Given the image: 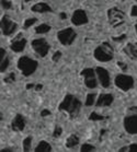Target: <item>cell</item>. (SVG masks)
I'll return each mask as SVG.
<instances>
[{
	"instance_id": "cell-1",
	"label": "cell",
	"mask_w": 137,
	"mask_h": 152,
	"mask_svg": "<svg viewBox=\"0 0 137 152\" xmlns=\"http://www.w3.org/2000/svg\"><path fill=\"white\" fill-rule=\"evenodd\" d=\"M80 106H81V103L80 101H78L75 96H72L70 94H68L67 96L65 97V100L63 101V103L59 105V110L60 111H67L70 115L71 118H75L79 113V110H80Z\"/></svg>"
},
{
	"instance_id": "cell-2",
	"label": "cell",
	"mask_w": 137,
	"mask_h": 152,
	"mask_svg": "<svg viewBox=\"0 0 137 152\" xmlns=\"http://www.w3.org/2000/svg\"><path fill=\"white\" fill-rule=\"evenodd\" d=\"M18 67H19V69L22 71L24 76L27 77L35 71L36 67H38V62L35 60L27 58V57H21L19 59V62H18Z\"/></svg>"
},
{
	"instance_id": "cell-3",
	"label": "cell",
	"mask_w": 137,
	"mask_h": 152,
	"mask_svg": "<svg viewBox=\"0 0 137 152\" xmlns=\"http://www.w3.org/2000/svg\"><path fill=\"white\" fill-rule=\"evenodd\" d=\"M94 57L99 61H110L113 58V52L111 46L108 43H103L102 45L96 47V49L94 50Z\"/></svg>"
},
{
	"instance_id": "cell-4",
	"label": "cell",
	"mask_w": 137,
	"mask_h": 152,
	"mask_svg": "<svg viewBox=\"0 0 137 152\" xmlns=\"http://www.w3.org/2000/svg\"><path fill=\"white\" fill-rule=\"evenodd\" d=\"M32 47L34 48V50L38 53L41 57L46 56L49 49V45L47 44V42L45 41L44 38H40V39H34L32 42Z\"/></svg>"
},
{
	"instance_id": "cell-5",
	"label": "cell",
	"mask_w": 137,
	"mask_h": 152,
	"mask_svg": "<svg viewBox=\"0 0 137 152\" xmlns=\"http://www.w3.org/2000/svg\"><path fill=\"white\" fill-rule=\"evenodd\" d=\"M76 37V33L72 28H66L63 31L58 32V39L64 45H69L71 44Z\"/></svg>"
},
{
	"instance_id": "cell-6",
	"label": "cell",
	"mask_w": 137,
	"mask_h": 152,
	"mask_svg": "<svg viewBox=\"0 0 137 152\" xmlns=\"http://www.w3.org/2000/svg\"><path fill=\"white\" fill-rule=\"evenodd\" d=\"M115 84H116L120 89H122L123 91H127L133 86L134 80H133V78L130 76L120 75V76H117L116 79H115Z\"/></svg>"
},
{
	"instance_id": "cell-7",
	"label": "cell",
	"mask_w": 137,
	"mask_h": 152,
	"mask_svg": "<svg viewBox=\"0 0 137 152\" xmlns=\"http://www.w3.org/2000/svg\"><path fill=\"white\" fill-rule=\"evenodd\" d=\"M1 30H2V33L4 35H11L15 31L17 28V24L14 23L13 21H11L7 15H4L2 19H1Z\"/></svg>"
},
{
	"instance_id": "cell-8",
	"label": "cell",
	"mask_w": 137,
	"mask_h": 152,
	"mask_svg": "<svg viewBox=\"0 0 137 152\" xmlns=\"http://www.w3.org/2000/svg\"><path fill=\"white\" fill-rule=\"evenodd\" d=\"M108 14H109V20L112 25H117L122 23L123 18H124V13L122 11L119 10V9L113 8V9L109 10V13Z\"/></svg>"
},
{
	"instance_id": "cell-9",
	"label": "cell",
	"mask_w": 137,
	"mask_h": 152,
	"mask_svg": "<svg viewBox=\"0 0 137 152\" xmlns=\"http://www.w3.org/2000/svg\"><path fill=\"white\" fill-rule=\"evenodd\" d=\"M81 75L85 77V82H86V86L90 89H94L96 86V80L94 78V71L90 68H87L81 72Z\"/></svg>"
},
{
	"instance_id": "cell-10",
	"label": "cell",
	"mask_w": 137,
	"mask_h": 152,
	"mask_svg": "<svg viewBox=\"0 0 137 152\" xmlns=\"http://www.w3.org/2000/svg\"><path fill=\"white\" fill-rule=\"evenodd\" d=\"M124 126L127 132L130 134H137V116H128L124 121Z\"/></svg>"
},
{
	"instance_id": "cell-11",
	"label": "cell",
	"mask_w": 137,
	"mask_h": 152,
	"mask_svg": "<svg viewBox=\"0 0 137 152\" xmlns=\"http://www.w3.org/2000/svg\"><path fill=\"white\" fill-rule=\"evenodd\" d=\"M71 21L75 25H81V24H85V23L88 22V18H87L85 11L77 10V11H75V13H74V15H72Z\"/></svg>"
},
{
	"instance_id": "cell-12",
	"label": "cell",
	"mask_w": 137,
	"mask_h": 152,
	"mask_svg": "<svg viewBox=\"0 0 137 152\" xmlns=\"http://www.w3.org/2000/svg\"><path fill=\"white\" fill-rule=\"evenodd\" d=\"M25 44H27V41L24 39V38H22V34H19L17 36V37L14 38L13 41H12V44H11V49L13 50V52H22L24 48V46H25Z\"/></svg>"
},
{
	"instance_id": "cell-13",
	"label": "cell",
	"mask_w": 137,
	"mask_h": 152,
	"mask_svg": "<svg viewBox=\"0 0 137 152\" xmlns=\"http://www.w3.org/2000/svg\"><path fill=\"white\" fill-rule=\"evenodd\" d=\"M96 73L99 76V80L101 84H102L104 88H108L110 86V77H109V72L106 71L105 69L103 68H96Z\"/></svg>"
},
{
	"instance_id": "cell-14",
	"label": "cell",
	"mask_w": 137,
	"mask_h": 152,
	"mask_svg": "<svg viewBox=\"0 0 137 152\" xmlns=\"http://www.w3.org/2000/svg\"><path fill=\"white\" fill-rule=\"evenodd\" d=\"M24 126H25V121H24V118L22 115H17L14 119L12 121V124H11V128L18 132V130H23L24 129Z\"/></svg>"
},
{
	"instance_id": "cell-15",
	"label": "cell",
	"mask_w": 137,
	"mask_h": 152,
	"mask_svg": "<svg viewBox=\"0 0 137 152\" xmlns=\"http://www.w3.org/2000/svg\"><path fill=\"white\" fill-rule=\"evenodd\" d=\"M113 102V96L111 94H101L98 99L96 105L98 106H109Z\"/></svg>"
},
{
	"instance_id": "cell-16",
	"label": "cell",
	"mask_w": 137,
	"mask_h": 152,
	"mask_svg": "<svg viewBox=\"0 0 137 152\" xmlns=\"http://www.w3.org/2000/svg\"><path fill=\"white\" fill-rule=\"evenodd\" d=\"M124 52L126 53L130 58H136L137 57V44H135V45H133V44H128V45L124 48Z\"/></svg>"
},
{
	"instance_id": "cell-17",
	"label": "cell",
	"mask_w": 137,
	"mask_h": 152,
	"mask_svg": "<svg viewBox=\"0 0 137 152\" xmlns=\"http://www.w3.org/2000/svg\"><path fill=\"white\" fill-rule=\"evenodd\" d=\"M32 11H34V12H48V11H52V9L46 4H38L32 7Z\"/></svg>"
},
{
	"instance_id": "cell-18",
	"label": "cell",
	"mask_w": 137,
	"mask_h": 152,
	"mask_svg": "<svg viewBox=\"0 0 137 152\" xmlns=\"http://www.w3.org/2000/svg\"><path fill=\"white\" fill-rule=\"evenodd\" d=\"M79 143V138L77 136L75 135H71L67 139V142H66V147L67 148H72V147H75Z\"/></svg>"
},
{
	"instance_id": "cell-19",
	"label": "cell",
	"mask_w": 137,
	"mask_h": 152,
	"mask_svg": "<svg viewBox=\"0 0 137 152\" xmlns=\"http://www.w3.org/2000/svg\"><path fill=\"white\" fill-rule=\"evenodd\" d=\"M51 145H48L47 142L45 141H41L40 143H38V145L36 147V149H35V151L36 152H43V151H51Z\"/></svg>"
},
{
	"instance_id": "cell-20",
	"label": "cell",
	"mask_w": 137,
	"mask_h": 152,
	"mask_svg": "<svg viewBox=\"0 0 137 152\" xmlns=\"http://www.w3.org/2000/svg\"><path fill=\"white\" fill-rule=\"evenodd\" d=\"M51 30V26L47 24H41L40 26H38V28H35V32L38 33V34H42V33H46V32H48Z\"/></svg>"
},
{
	"instance_id": "cell-21",
	"label": "cell",
	"mask_w": 137,
	"mask_h": 152,
	"mask_svg": "<svg viewBox=\"0 0 137 152\" xmlns=\"http://www.w3.org/2000/svg\"><path fill=\"white\" fill-rule=\"evenodd\" d=\"M94 99H96V93L88 94L87 100H86V105H87V106H91V105L94 103Z\"/></svg>"
},
{
	"instance_id": "cell-22",
	"label": "cell",
	"mask_w": 137,
	"mask_h": 152,
	"mask_svg": "<svg viewBox=\"0 0 137 152\" xmlns=\"http://www.w3.org/2000/svg\"><path fill=\"white\" fill-rule=\"evenodd\" d=\"M31 141H32V137H27V138L24 139V141H23V150L24 151H29V150H30Z\"/></svg>"
},
{
	"instance_id": "cell-23",
	"label": "cell",
	"mask_w": 137,
	"mask_h": 152,
	"mask_svg": "<svg viewBox=\"0 0 137 152\" xmlns=\"http://www.w3.org/2000/svg\"><path fill=\"white\" fill-rule=\"evenodd\" d=\"M8 66H9V58H4L2 61L0 62V71L4 72V70L7 69Z\"/></svg>"
},
{
	"instance_id": "cell-24",
	"label": "cell",
	"mask_w": 137,
	"mask_h": 152,
	"mask_svg": "<svg viewBox=\"0 0 137 152\" xmlns=\"http://www.w3.org/2000/svg\"><path fill=\"white\" fill-rule=\"evenodd\" d=\"M89 119L90 121H102V119H104V116H101V115L96 114V112H93L92 114L90 115Z\"/></svg>"
},
{
	"instance_id": "cell-25",
	"label": "cell",
	"mask_w": 137,
	"mask_h": 152,
	"mask_svg": "<svg viewBox=\"0 0 137 152\" xmlns=\"http://www.w3.org/2000/svg\"><path fill=\"white\" fill-rule=\"evenodd\" d=\"M35 22H36V19H29V20H27L24 22V28H30L32 24H34Z\"/></svg>"
},
{
	"instance_id": "cell-26",
	"label": "cell",
	"mask_w": 137,
	"mask_h": 152,
	"mask_svg": "<svg viewBox=\"0 0 137 152\" xmlns=\"http://www.w3.org/2000/svg\"><path fill=\"white\" fill-rule=\"evenodd\" d=\"M94 150V147L90 145H83L81 147V151L82 152H86V151H93Z\"/></svg>"
},
{
	"instance_id": "cell-27",
	"label": "cell",
	"mask_w": 137,
	"mask_h": 152,
	"mask_svg": "<svg viewBox=\"0 0 137 152\" xmlns=\"http://www.w3.org/2000/svg\"><path fill=\"white\" fill-rule=\"evenodd\" d=\"M14 80H15V75H14L13 72H11L10 75H9V77H8V78H6V79H4V82H7V83H11V82H13Z\"/></svg>"
},
{
	"instance_id": "cell-28",
	"label": "cell",
	"mask_w": 137,
	"mask_h": 152,
	"mask_svg": "<svg viewBox=\"0 0 137 152\" xmlns=\"http://www.w3.org/2000/svg\"><path fill=\"white\" fill-rule=\"evenodd\" d=\"M62 132H63V129L60 127H56V129H55V132H54V134H53V136H54L55 138H57V137H59V136L62 135Z\"/></svg>"
},
{
	"instance_id": "cell-29",
	"label": "cell",
	"mask_w": 137,
	"mask_h": 152,
	"mask_svg": "<svg viewBox=\"0 0 137 152\" xmlns=\"http://www.w3.org/2000/svg\"><path fill=\"white\" fill-rule=\"evenodd\" d=\"M1 6H2L4 9H10V8H11V2H10V1H1Z\"/></svg>"
},
{
	"instance_id": "cell-30",
	"label": "cell",
	"mask_w": 137,
	"mask_h": 152,
	"mask_svg": "<svg viewBox=\"0 0 137 152\" xmlns=\"http://www.w3.org/2000/svg\"><path fill=\"white\" fill-rule=\"evenodd\" d=\"M60 57H62V53H60V52H56L54 54V56H53V60H54V61H57V60H58Z\"/></svg>"
},
{
	"instance_id": "cell-31",
	"label": "cell",
	"mask_w": 137,
	"mask_h": 152,
	"mask_svg": "<svg viewBox=\"0 0 137 152\" xmlns=\"http://www.w3.org/2000/svg\"><path fill=\"white\" fill-rule=\"evenodd\" d=\"M126 38V35L124 34L122 35V36H120V37H113V41L114 42H121V41H123V39H125Z\"/></svg>"
},
{
	"instance_id": "cell-32",
	"label": "cell",
	"mask_w": 137,
	"mask_h": 152,
	"mask_svg": "<svg viewBox=\"0 0 137 152\" xmlns=\"http://www.w3.org/2000/svg\"><path fill=\"white\" fill-rule=\"evenodd\" d=\"M0 53H1V56H0V62H1L4 59V56H6V50H4V48H1V49H0Z\"/></svg>"
},
{
	"instance_id": "cell-33",
	"label": "cell",
	"mask_w": 137,
	"mask_h": 152,
	"mask_svg": "<svg viewBox=\"0 0 137 152\" xmlns=\"http://www.w3.org/2000/svg\"><path fill=\"white\" fill-rule=\"evenodd\" d=\"M130 14L133 15V17H137V6H134L133 9H132V12Z\"/></svg>"
},
{
	"instance_id": "cell-34",
	"label": "cell",
	"mask_w": 137,
	"mask_h": 152,
	"mask_svg": "<svg viewBox=\"0 0 137 152\" xmlns=\"http://www.w3.org/2000/svg\"><path fill=\"white\" fill-rule=\"evenodd\" d=\"M130 151H132V152H137V145H130Z\"/></svg>"
},
{
	"instance_id": "cell-35",
	"label": "cell",
	"mask_w": 137,
	"mask_h": 152,
	"mask_svg": "<svg viewBox=\"0 0 137 152\" xmlns=\"http://www.w3.org/2000/svg\"><path fill=\"white\" fill-rule=\"evenodd\" d=\"M117 65H119V66L121 67V69H122V70H126V69H127L126 64H123V62H119Z\"/></svg>"
},
{
	"instance_id": "cell-36",
	"label": "cell",
	"mask_w": 137,
	"mask_h": 152,
	"mask_svg": "<svg viewBox=\"0 0 137 152\" xmlns=\"http://www.w3.org/2000/svg\"><path fill=\"white\" fill-rule=\"evenodd\" d=\"M49 114H51V112L47 111V110H44V111L41 113V115L43 116V117H44V116H47V115H49Z\"/></svg>"
},
{
	"instance_id": "cell-37",
	"label": "cell",
	"mask_w": 137,
	"mask_h": 152,
	"mask_svg": "<svg viewBox=\"0 0 137 152\" xmlns=\"http://www.w3.org/2000/svg\"><path fill=\"white\" fill-rule=\"evenodd\" d=\"M42 88H43V86H42V84H38V86H35V90H38V91H40L42 89Z\"/></svg>"
},
{
	"instance_id": "cell-38",
	"label": "cell",
	"mask_w": 137,
	"mask_h": 152,
	"mask_svg": "<svg viewBox=\"0 0 137 152\" xmlns=\"http://www.w3.org/2000/svg\"><path fill=\"white\" fill-rule=\"evenodd\" d=\"M34 86V84H32V83H29V84H27V89L29 90V89H32Z\"/></svg>"
},
{
	"instance_id": "cell-39",
	"label": "cell",
	"mask_w": 137,
	"mask_h": 152,
	"mask_svg": "<svg viewBox=\"0 0 137 152\" xmlns=\"http://www.w3.org/2000/svg\"><path fill=\"white\" fill-rule=\"evenodd\" d=\"M8 151H12V149L7 148V149H2V150H1V152H8Z\"/></svg>"
},
{
	"instance_id": "cell-40",
	"label": "cell",
	"mask_w": 137,
	"mask_h": 152,
	"mask_svg": "<svg viewBox=\"0 0 137 152\" xmlns=\"http://www.w3.org/2000/svg\"><path fill=\"white\" fill-rule=\"evenodd\" d=\"M60 18H62V19H66L67 15H66V13H60Z\"/></svg>"
},
{
	"instance_id": "cell-41",
	"label": "cell",
	"mask_w": 137,
	"mask_h": 152,
	"mask_svg": "<svg viewBox=\"0 0 137 152\" xmlns=\"http://www.w3.org/2000/svg\"><path fill=\"white\" fill-rule=\"evenodd\" d=\"M130 111H135V112H137V107H130Z\"/></svg>"
},
{
	"instance_id": "cell-42",
	"label": "cell",
	"mask_w": 137,
	"mask_h": 152,
	"mask_svg": "<svg viewBox=\"0 0 137 152\" xmlns=\"http://www.w3.org/2000/svg\"><path fill=\"white\" fill-rule=\"evenodd\" d=\"M120 151H121V152H123V151H127V148H122V149H121V150H120Z\"/></svg>"
},
{
	"instance_id": "cell-43",
	"label": "cell",
	"mask_w": 137,
	"mask_h": 152,
	"mask_svg": "<svg viewBox=\"0 0 137 152\" xmlns=\"http://www.w3.org/2000/svg\"><path fill=\"white\" fill-rule=\"evenodd\" d=\"M136 32H137V24H136Z\"/></svg>"
}]
</instances>
